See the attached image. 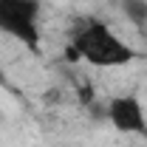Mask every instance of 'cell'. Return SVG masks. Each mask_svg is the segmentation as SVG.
<instances>
[{
	"label": "cell",
	"instance_id": "1",
	"mask_svg": "<svg viewBox=\"0 0 147 147\" xmlns=\"http://www.w3.org/2000/svg\"><path fill=\"white\" fill-rule=\"evenodd\" d=\"M68 59L74 62L85 59L93 68H122L136 59V51L110 26L99 20H88L74 31L71 45H68Z\"/></svg>",
	"mask_w": 147,
	"mask_h": 147
},
{
	"label": "cell",
	"instance_id": "2",
	"mask_svg": "<svg viewBox=\"0 0 147 147\" xmlns=\"http://www.w3.org/2000/svg\"><path fill=\"white\" fill-rule=\"evenodd\" d=\"M0 31L40 51V0H0Z\"/></svg>",
	"mask_w": 147,
	"mask_h": 147
},
{
	"label": "cell",
	"instance_id": "3",
	"mask_svg": "<svg viewBox=\"0 0 147 147\" xmlns=\"http://www.w3.org/2000/svg\"><path fill=\"white\" fill-rule=\"evenodd\" d=\"M108 122L119 133H127V136H144L147 139V116L142 108V99L136 93H119L108 102L105 110Z\"/></svg>",
	"mask_w": 147,
	"mask_h": 147
},
{
	"label": "cell",
	"instance_id": "4",
	"mask_svg": "<svg viewBox=\"0 0 147 147\" xmlns=\"http://www.w3.org/2000/svg\"><path fill=\"white\" fill-rule=\"evenodd\" d=\"M122 14L136 28H147V0H122Z\"/></svg>",
	"mask_w": 147,
	"mask_h": 147
}]
</instances>
